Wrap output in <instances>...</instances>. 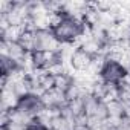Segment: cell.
Instances as JSON below:
<instances>
[{
    "label": "cell",
    "instance_id": "8",
    "mask_svg": "<svg viewBox=\"0 0 130 130\" xmlns=\"http://www.w3.org/2000/svg\"><path fill=\"white\" fill-rule=\"evenodd\" d=\"M19 101H20V96L15 93L12 86L6 84L5 87H2V96H0V107H2V110L17 109Z\"/></svg>",
    "mask_w": 130,
    "mask_h": 130
},
{
    "label": "cell",
    "instance_id": "15",
    "mask_svg": "<svg viewBox=\"0 0 130 130\" xmlns=\"http://www.w3.org/2000/svg\"><path fill=\"white\" fill-rule=\"evenodd\" d=\"M68 107L71 109V112H72V115H74L75 118L86 115V113H84V101H83V98L69 101V103H68Z\"/></svg>",
    "mask_w": 130,
    "mask_h": 130
},
{
    "label": "cell",
    "instance_id": "2",
    "mask_svg": "<svg viewBox=\"0 0 130 130\" xmlns=\"http://www.w3.org/2000/svg\"><path fill=\"white\" fill-rule=\"evenodd\" d=\"M61 43L51 29L37 31V51L43 52H60Z\"/></svg>",
    "mask_w": 130,
    "mask_h": 130
},
{
    "label": "cell",
    "instance_id": "7",
    "mask_svg": "<svg viewBox=\"0 0 130 130\" xmlns=\"http://www.w3.org/2000/svg\"><path fill=\"white\" fill-rule=\"evenodd\" d=\"M92 55H89L86 51H83L81 47L77 49V52L74 54L72 60H71V68L74 72H86L89 71L90 64H92Z\"/></svg>",
    "mask_w": 130,
    "mask_h": 130
},
{
    "label": "cell",
    "instance_id": "9",
    "mask_svg": "<svg viewBox=\"0 0 130 130\" xmlns=\"http://www.w3.org/2000/svg\"><path fill=\"white\" fill-rule=\"evenodd\" d=\"M19 43L25 47V51H26L28 54L35 52V51H37V32L25 29V32L22 34V37H20Z\"/></svg>",
    "mask_w": 130,
    "mask_h": 130
},
{
    "label": "cell",
    "instance_id": "6",
    "mask_svg": "<svg viewBox=\"0 0 130 130\" xmlns=\"http://www.w3.org/2000/svg\"><path fill=\"white\" fill-rule=\"evenodd\" d=\"M41 103L46 109H52V107H64L68 104V100H66V93L58 90V89H52V90H47L41 95Z\"/></svg>",
    "mask_w": 130,
    "mask_h": 130
},
{
    "label": "cell",
    "instance_id": "3",
    "mask_svg": "<svg viewBox=\"0 0 130 130\" xmlns=\"http://www.w3.org/2000/svg\"><path fill=\"white\" fill-rule=\"evenodd\" d=\"M26 55H28V52L25 51V47L19 41H5V40H0V57H9L11 60H14L20 66Z\"/></svg>",
    "mask_w": 130,
    "mask_h": 130
},
{
    "label": "cell",
    "instance_id": "4",
    "mask_svg": "<svg viewBox=\"0 0 130 130\" xmlns=\"http://www.w3.org/2000/svg\"><path fill=\"white\" fill-rule=\"evenodd\" d=\"M125 69L122 68V64L118 63V61H113V60H107L106 66L101 72V78L104 83H109V84H119L122 77L125 75Z\"/></svg>",
    "mask_w": 130,
    "mask_h": 130
},
{
    "label": "cell",
    "instance_id": "12",
    "mask_svg": "<svg viewBox=\"0 0 130 130\" xmlns=\"http://www.w3.org/2000/svg\"><path fill=\"white\" fill-rule=\"evenodd\" d=\"M23 32H25V28H22V26H9L6 31L0 32V40H5V41H19Z\"/></svg>",
    "mask_w": 130,
    "mask_h": 130
},
{
    "label": "cell",
    "instance_id": "16",
    "mask_svg": "<svg viewBox=\"0 0 130 130\" xmlns=\"http://www.w3.org/2000/svg\"><path fill=\"white\" fill-rule=\"evenodd\" d=\"M26 130H49V128H47L43 122H40L37 118H34V121L26 127Z\"/></svg>",
    "mask_w": 130,
    "mask_h": 130
},
{
    "label": "cell",
    "instance_id": "11",
    "mask_svg": "<svg viewBox=\"0 0 130 130\" xmlns=\"http://www.w3.org/2000/svg\"><path fill=\"white\" fill-rule=\"evenodd\" d=\"M83 101H84V113H86V116H87V118L95 116V115H96V110H98V107H100V104H101V100L95 98V96L90 93V95L84 96Z\"/></svg>",
    "mask_w": 130,
    "mask_h": 130
},
{
    "label": "cell",
    "instance_id": "10",
    "mask_svg": "<svg viewBox=\"0 0 130 130\" xmlns=\"http://www.w3.org/2000/svg\"><path fill=\"white\" fill-rule=\"evenodd\" d=\"M77 125L74 118H64V116H58L52 119L51 124V130H74Z\"/></svg>",
    "mask_w": 130,
    "mask_h": 130
},
{
    "label": "cell",
    "instance_id": "13",
    "mask_svg": "<svg viewBox=\"0 0 130 130\" xmlns=\"http://www.w3.org/2000/svg\"><path fill=\"white\" fill-rule=\"evenodd\" d=\"M74 83V77L71 74H61L58 77H55V89L61 90V92H66Z\"/></svg>",
    "mask_w": 130,
    "mask_h": 130
},
{
    "label": "cell",
    "instance_id": "17",
    "mask_svg": "<svg viewBox=\"0 0 130 130\" xmlns=\"http://www.w3.org/2000/svg\"><path fill=\"white\" fill-rule=\"evenodd\" d=\"M119 86L121 87H125V89H130V72H125V75L122 77Z\"/></svg>",
    "mask_w": 130,
    "mask_h": 130
},
{
    "label": "cell",
    "instance_id": "5",
    "mask_svg": "<svg viewBox=\"0 0 130 130\" xmlns=\"http://www.w3.org/2000/svg\"><path fill=\"white\" fill-rule=\"evenodd\" d=\"M17 109H20V110H23V112L32 115L34 118H37V115L44 109V106H43L40 96H37V95H34V93H29V95L20 98Z\"/></svg>",
    "mask_w": 130,
    "mask_h": 130
},
{
    "label": "cell",
    "instance_id": "14",
    "mask_svg": "<svg viewBox=\"0 0 130 130\" xmlns=\"http://www.w3.org/2000/svg\"><path fill=\"white\" fill-rule=\"evenodd\" d=\"M0 64H2V75L3 77H8V75H11L14 71H17L20 66L14 61V60H11L9 57H0Z\"/></svg>",
    "mask_w": 130,
    "mask_h": 130
},
{
    "label": "cell",
    "instance_id": "1",
    "mask_svg": "<svg viewBox=\"0 0 130 130\" xmlns=\"http://www.w3.org/2000/svg\"><path fill=\"white\" fill-rule=\"evenodd\" d=\"M87 28L89 26H86L83 20H77V19L66 17V19L61 22L60 26H57L55 29H52V32L60 40V43H75L77 44L78 38L87 31Z\"/></svg>",
    "mask_w": 130,
    "mask_h": 130
}]
</instances>
